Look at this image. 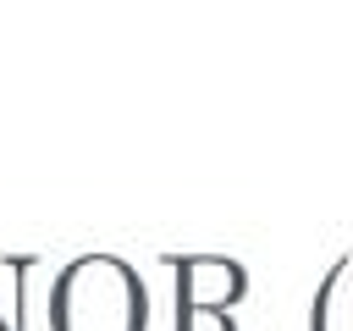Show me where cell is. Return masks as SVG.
Listing matches in <instances>:
<instances>
[{
  "mask_svg": "<svg viewBox=\"0 0 353 331\" xmlns=\"http://www.w3.org/2000/svg\"><path fill=\"white\" fill-rule=\"evenodd\" d=\"M149 298L127 259L88 254L72 270H61L50 292V325L55 331H143Z\"/></svg>",
  "mask_w": 353,
  "mask_h": 331,
  "instance_id": "1",
  "label": "cell"
}]
</instances>
